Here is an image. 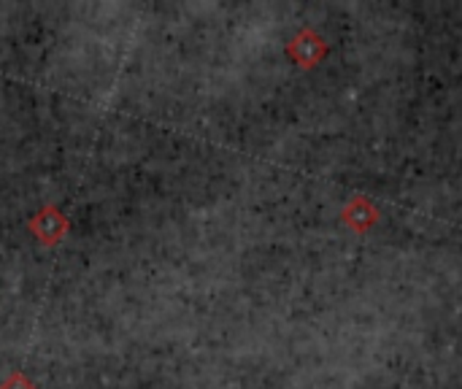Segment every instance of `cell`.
<instances>
[{
    "label": "cell",
    "mask_w": 462,
    "mask_h": 389,
    "mask_svg": "<svg viewBox=\"0 0 462 389\" xmlns=\"http://www.w3.org/2000/svg\"><path fill=\"white\" fill-rule=\"evenodd\" d=\"M27 230L41 246L51 249V246L62 244V238L70 233V219L57 206H43L27 219Z\"/></svg>",
    "instance_id": "1"
},
{
    "label": "cell",
    "mask_w": 462,
    "mask_h": 389,
    "mask_svg": "<svg viewBox=\"0 0 462 389\" xmlns=\"http://www.w3.org/2000/svg\"><path fill=\"white\" fill-rule=\"evenodd\" d=\"M287 57L298 65V68H303V70H309V68H317L328 54H330V46H328V41L314 30V27H300L292 38H290V43H287Z\"/></svg>",
    "instance_id": "2"
},
{
    "label": "cell",
    "mask_w": 462,
    "mask_h": 389,
    "mask_svg": "<svg viewBox=\"0 0 462 389\" xmlns=\"http://www.w3.org/2000/svg\"><path fill=\"white\" fill-rule=\"evenodd\" d=\"M341 222L349 227V230H355V233H360V236H365V233H371V227L379 222V208L371 203V198L368 195H355L344 208H341Z\"/></svg>",
    "instance_id": "3"
},
{
    "label": "cell",
    "mask_w": 462,
    "mask_h": 389,
    "mask_svg": "<svg viewBox=\"0 0 462 389\" xmlns=\"http://www.w3.org/2000/svg\"><path fill=\"white\" fill-rule=\"evenodd\" d=\"M0 389H38L35 384H32V379L27 376V374H22V371H14L3 384H0Z\"/></svg>",
    "instance_id": "4"
}]
</instances>
